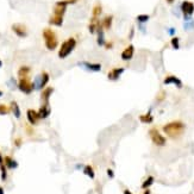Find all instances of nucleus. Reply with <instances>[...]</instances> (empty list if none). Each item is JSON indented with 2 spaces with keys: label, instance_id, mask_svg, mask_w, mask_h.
<instances>
[{
  "label": "nucleus",
  "instance_id": "f257e3e1",
  "mask_svg": "<svg viewBox=\"0 0 194 194\" xmlns=\"http://www.w3.org/2000/svg\"><path fill=\"white\" fill-rule=\"evenodd\" d=\"M69 4H74V1L72 0H62V1H57L56 5L54 7L53 16L50 17L49 23L51 25H56V26H61L63 23V16L64 12L67 10V6Z\"/></svg>",
  "mask_w": 194,
  "mask_h": 194
},
{
  "label": "nucleus",
  "instance_id": "f03ea898",
  "mask_svg": "<svg viewBox=\"0 0 194 194\" xmlns=\"http://www.w3.org/2000/svg\"><path fill=\"white\" fill-rule=\"evenodd\" d=\"M163 132L170 138H179L185 132V124L180 121L168 123L163 126Z\"/></svg>",
  "mask_w": 194,
  "mask_h": 194
},
{
  "label": "nucleus",
  "instance_id": "7ed1b4c3",
  "mask_svg": "<svg viewBox=\"0 0 194 194\" xmlns=\"http://www.w3.org/2000/svg\"><path fill=\"white\" fill-rule=\"evenodd\" d=\"M43 40H44V43H45V47H47L48 50H55L57 48V44H59L57 36L51 29L45 27L43 30Z\"/></svg>",
  "mask_w": 194,
  "mask_h": 194
},
{
  "label": "nucleus",
  "instance_id": "20e7f679",
  "mask_svg": "<svg viewBox=\"0 0 194 194\" xmlns=\"http://www.w3.org/2000/svg\"><path fill=\"white\" fill-rule=\"evenodd\" d=\"M75 47H76V40H75L74 37H70V38L66 40L62 43V45H61V48H60L59 57H60V59H66L67 56L70 55V53L75 49Z\"/></svg>",
  "mask_w": 194,
  "mask_h": 194
},
{
  "label": "nucleus",
  "instance_id": "39448f33",
  "mask_svg": "<svg viewBox=\"0 0 194 194\" xmlns=\"http://www.w3.org/2000/svg\"><path fill=\"white\" fill-rule=\"evenodd\" d=\"M149 136H150V138H151V141L154 143L155 145H157V147H163V145H166V138L160 134V131L157 130V129H150L149 130Z\"/></svg>",
  "mask_w": 194,
  "mask_h": 194
},
{
  "label": "nucleus",
  "instance_id": "423d86ee",
  "mask_svg": "<svg viewBox=\"0 0 194 194\" xmlns=\"http://www.w3.org/2000/svg\"><path fill=\"white\" fill-rule=\"evenodd\" d=\"M181 12L183 14L185 19H189L194 13V2L189 0H185L181 4Z\"/></svg>",
  "mask_w": 194,
  "mask_h": 194
},
{
  "label": "nucleus",
  "instance_id": "0eeeda50",
  "mask_svg": "<svg viewBox=\"0 0 194 194\" xmlns=\"http://www.w3.org/2000/svg\"><path fill=\"white\" fill-rule=\"evenodd\" d=\"M18 87L19 89L25 94H30L32 92V89L35 88L34 83H31V81L29 78H23L19 79V83H18Z\"/></svg>",
  "mask_w": 194,
  "mask_h": 194
},
{
  "label": "nucleus",
  "instance_id": "6e6552de",
  "mask_svg": "<svg viewBox=\"0 0 194 194\" xmlns=\"http://www.w3.org/2000/svg\"><path fill=\"white\" fill-rule=\"evenodd\" d=\"M135 55V47L132 44H129L121 54V57L123 61H130L132 60V57H134Z\"/></svg>",
  "mask_w": 194,
  "mask_h": 194
},
{
  "label": "nucleus",
  "instance_id": "1a4fd4ad",
  "mask_svg": "<svg viewBox=\"0 0 194 194\" xmlns=\"http://www.w3.org/2000/svg\"><path fill=\"white\" fill-rule=\"evenodd\" d=\"M163 83H164V85H174V86H176L177 88L182 87V81H181L177 76L172 75V74H169V75H167V76L164 78Z\"/></svg>",
  "mask_w": 194,
  "mask_h": 194
},
{
  "label": "nucleus",
  "instance_id": "9d476101",
  "mask_svg": "<svg viewBox=\"0 0 194 194\" xmlns=\"http://www.w3.org/2000/svg\"><path fill=\"white\" fill-rule=\"evenodd\" d=\"M124 68L121 67V68H113V69H111L108 73H107V79L111 81H117L119 78H121V75L124 73Z\"/></svg>",
  "mask_w": 194,
  "mask_h": 194
},
{
  "label": "nucleus",
  "instance_id": "9b49d317",
  "mask_svg": "<svg viewBox=\"0 0 194 194\" xmlns=\"http://www.w3.org/2000/svg\"><path fill=\"white\" fill-rule=\"evenodd\" d=\"M12 30H13V32L17 36H19V37H26L27 30L23 24H13L12 25Z\"/></svg>",
  "mask_w": 194,
  "mask_h": 194
},
{
  "label": "nucleus",
  "instance_id": "f8f14e48",
  "mask_svg": "<svg viewBox=\"0 0 194 194\" xmlns=\"http://www.w3.org/2000/svg\"><path fill=\"white\" fill-rule=\"evenodd\" d=\"M26 116H27V121H30V124L36 125V124L38 123L40 116H38V112H36L35 110H27Z\"/></svg>",
  "mask_w": 194,
  "mask_h": 194
},
{
  "label": "nucleus",
  "instance_id": "ddd939ff",
  "mask_svg": "<svg viewBox=\"0 0 194 194\" xmlns=\"http://www.w3.org/2000/svg\"><path fill=\"white\" fill-rule=\"evenodd\" d=\"M100 23H101V26L104 27L105 30H110L112 27V23H113V16L108 14L106 17H104L102 20H100Z\"/></svg>",
  "mask_w": 194,
  "mask_h": 194
},
{
  "label": "nucleus",
  "instance_id": "4468645a",
  "mask_svg": "<svg viewBox=\"0 0 194 194\" xmlns=\"http://www.w3.org/2000/svg\"><path fill=\"white\" fill-rule=\"evenodd\" d=\"M82 66L86 68L87 70L91 72H99L101 69L100 63H91V62H82Z\"/></svg>",
  "mask_w": 194,
  "mask_h": 194
},
{
  "label": "nucleus",
  "instance_id": "2eb2a0df",
  "mask_svg": "<svg viewBox=\"0 0 194 194\" xmlns=\"http://www.w3.org/2000/svg\"><path fill=\"white\" fill-rule=\"evenodd\" d=\"M102 13V6L100 4H97L92 10V19H98Z\"/></svg>",
  "mask_w": 194,
  "mask_h": 194
},
{
  "label": "nucleus",
  "instance_id": "dca6fc26",
  "mask_svg": "<svg viewBox=\"0 0 194 194\" xmlns=\"http://www.w3.org/2000/svg\"><path fill=\"white\" fill-rule=\"evenodd\" d=\"M48 82H49V74L47 72H43L42 75H40V85H38V88L43 89V88L47 86Z\"/></svg>",
  "mask_w": 194,
  "mask_h": 194
},
{
  "label": "nucleus",
  "instance_id": "f3484780",
  "mask_svg": "<svg viewBox=\"0 0 194 194\" xmlns=\"http://www.w3.org/2000/svg\"><path fill=\"white\" fill-rule=\"evenodd\" d=\"M49 114H50V107L48 106V104H44V105L40 108L38 116H40V118H47Z\"/></svg>",
  "mask_w": 194,
  "mask_h": 194
},
{
  "label": "nucleus",
  "instance_id": "a211bd4d",
  "mask_svg": "<svg viewBox=\"0 0 194 194\" xmlns=\"http://www.w3.org/2000/svg\"><path fill=\"white\" fill-rule=\"evenodd\" d=\"M140 121L142 123H145V124H150V123H153V121H154V117H153V114L150 113V112H147L145 114L140 116Z\"/></svg>",
  "mask_w": 194,
  "mask_h": 194
},
{
  "label": "nucleus",
  "instance_id": "6ab92c4d",
  "mask_svg": "<svg viewBox=\"0 0 194 194\" xmlns=\"http://www.w3.org/2000/svg\"><path fill=\"white\" fill-rule=\"evenodd\" d=\"M29 74H30V68L26 67V66L20 67L19 70H18V76H19V79H23V78H29Z\"/></svg>",
  "mask_w": 194,
  "mask_h": 194
},
{
  "label": "nucleus",
  "instance_id": "aec40b11",
  "mask_svg": "<svg viewBox=\"0 0 194 194\" xmlns=\"http://www.w3.org/2000/svg\"><path fill=\"white\" fill-rule=\"evenodd\" d=\"M54 88L53 87H48L45 88L43 92H42V100L44 101L45 104H48V100H49V97L51 95V93H53Z\"/></svg>",
  "mask_w": 194,
  "mask_h": 194
},
{
  "label": "nucleus",
  "instance_id": "412c9836",
  "mask_svg": "<svg viewBox=\"0 0 194 194\" xmlns=\"http://www.w3.org/2000/svg\"><path fill=\"white\" fill-rule=\"evenodd\" d=\"M4 161H5V164L7 166V168H10V169H13V168H17V166H18V163L16 162V161H13L10 156H6L5 159H4Z\"/></svg>",
  "mask_w": 194,
  "mask_h": 194
},
{
  "label": "nucleus",
  "instance_id": "4be33fe9",
  "mask_svg": "<svg viewBox=\"0 0 194 194\" xmlns=\"http://www.w3.org/2000/svg\"><path fill=\"white\" fill-rule=\"evenodd\" d=\"M154 181H155L154 176H148L147 179H145V181L142 183V188H143V189H148V188L154 183Z\"/></svg>",
  "mask_w": 194,
  "mask_h": 194
},
{
  "label": "nucleus",
  "instance_id": "5701e85b",
  "mask_svg": "<svg viewBox=\"0 0 194 194\" xmlns=\"http://www.w3.org/2000/svg\"><path fill=\"white\" fill-rule=\"evenodd\" d=\"M11 110H12V112H13L14 116H16L17 118H19L20 117V110H19L18 104H17L16 101H12V102H11Z\"/></svg>",
  "mask_w": 194,
  "mask_h": 194
},
{
  "label": "nucleus",
  "instance_id": "b1692460",
  "mask_svg": "<svg viewBox=\"0 0 194 194\" xmlns=\"http://www.w3.org/2000/svg\"><path fill=\"white\" fill-rule=\"evenodd\" d=\"M136 19H137L138 23L144 24V23H147L148 20L150 19V16H149V14H138V16L136 17Z\"/></svg>",
  "mask_w": 194,
  "mask_h": 194
},
{
  "label": "nucleus",
  "instance_id": "393cba45",
  "mask_svg": "<svg viewBox=\"0 0 194 194\" xmlns=\"http://www.w3.org/2000/svg\"><path fill=\"white\" fill-rule=\"evenodd\" d=\"M83 173L87 175V176H89L91 179H94V176H95L93 168L91 167V166H86V167H85V169H83Z\"/></svg>",
  "mask_w": 194,
  "mask_h": 194
},
{
  "label": "nucleus",
  "instance_id": "a878e982",
  "mask_svg": "<svg viewBox=\"0 0 194 194\" xmlns=\"http://www.w3.org/2000/svg\"><path fill=\"white\" fill-rule=\"evenodd\" d=\"M170 44H172V47L174 48L175 50H177L180 48V38L179 37H173L172 40H170Z\"/></svg>",
  "mask_w": 194,
  "mask_h": 194
},
{
  "label": "nucleus",
  "instance_id": "bb28decb",
  "mask_svg": "<svg viewBox=\"0 0 194 194\" xmlns=\"http://www.w3.org/2000/svg\"><path fill=\"white\" fill-rule=\"evenodd\" d=\"M8 112H10V108H8L6 105L1 104V105H0V114H7Z\"/></svg>",
  "mask_w": 194,
  "mask_h": 194
},
{
  "label": "nucleus",
  "instance_id": "cd10ccee",
  "mask_svg": "<svg viewBox=\"0 0 194 194\" xmlns=\"http://www.w3.org/2000/svg\"><path fill=\"white\" fill-rule=\"evenodd\" d=\"M164 98H166V92L164 91H161L160 93H159V95H157V101L161 102V100H163Z\"/></svg>",
  "mask_w": 194,
  "mask_h": 194
},
{
  "label": "nucleus",
  "instance_id": "c85d7f7f",
  "mask_svg": "<svg viewBox=\"0 0 194 194\" xmlns=\"http://www.w3.org/2000/svg\"><path fill=\"white\" fill-rule=\"evenodd\" d=\"M104 47L106 48V49H111V48H113V43L112 42H107V43H105Z\"/></svg>",
  "mask_w": 194,
  "mask_h": 194
},
{
  "label": "nucleus",
  "instance_id": "c756f323",
  "mask_svg": "<svg viewBox=\"0 0 194 194\" xmlns=\"http://www.w3.org/2000/svg\"><path fill=\"white\" fill-rule=\"evenodd\" d=\"M107 175H108V176H110V177L112 179V177H113V176H114L113 170H112V169H107Z\"/></svg>",
  "mask_w": 194,
  "mask_h": 194
},
{
  "label": "nucleus",
  "instance_id": "7c9ffc66",
  "mask_svg": "<svg viewBox=\"0 0 194 194\" xmlns=\"http://www.w3.org/2000/svg\"><path fill=\"white\" fill-rule=\"evenodd\" d=\"M124 194H134V193H131L129 189H125V191H124Z\"/></svg>",
  "mask_w": 194,
  "mask_h": 194
},
{
  "label": "nucleus",
  "instance_id": "2f4dec72",
  "mask_svg": "<svg viewBox=\"0 0 194 194\" xmlns=\"http://www.w3.org/2000/svg\"><path fill=\"white\" fill-rule=\"evenodd\" d=\"M174 32H175V30H174V29H169V34H172V35H173V34H174Z\"/></svg>",
  "mask_w": 194,
  "mask_h": 194
},
{
  "label": "nucleus",
  "instance_id": "473e14b6",
  "mask_svg": "<svg viewBox=\"0 0 194 194\" xmlns=\"http://www.w3.org/2000/svg\"><path fill=\"white\" fill-rule=\"evenodd\" d=\"M166 1H167L168 4H170V5H172V4H173V2H174L175 0H166Z\"/></svg>",
  "mask_w": 194,
  "mask_h": 194
},
{
  "label": "nucleus",
  "instance_id": "72a5a7b5",
  "mask_svg": "<svg viewBox=\"0 0 194 194\" xmlns=\"http://www.w3.org/2000/svg\"><path fill=\"white\" fill-rule=\"evenodd\" d=\"M143 194H150V191H149V188H148V189H145V192H144Z\"/></svg>",
  "mask_w": 194,
  "mask_h": 194
},
{
  "label": "nucleus",
  "instance_id": "f704fd0d",
  "mask_svg": "<svg viewBox=\"0 0 194 194\" xmlns=\"http://www.w3.org/2000/svg\"><path fill=\"white\" fill-rule=\"evenodd\" d=\"M16 144H17V145H19V144H20V140H19V138L16 141Z\"/></svg>",
  "mask_w": 194,
  "mask_h": 194
},
{
  "label": "nucleus",
  "instance_id": "c9c22d12",
  "mask_svg": "<svg viewBox=\"0 0 194 194\" xmlns=\"http://www.w3.org/2000/svg\"><path fill=\"white\" fill-rule=\"evenodd\" d=\"M0 194H4V189L0 187Z\"/></svg>",
  "mask_w": 194,
  "mask_h": 194
},
{
  "label": "nucleus",
  "instance_id": "e433bc0d",
  "mask_svg": "<svg viewBox=\"0 0 194 194\" xmlns=\"http://www.w3.org/2000/svg\"><path fill=\"white\" fill-rule=\"evenodd\" d=\"M1 64H2V62H1V60H0V67H1Z\"/></svg>",
  "mask_w": 194,
  "mask_h": 194
},
{
  "label": "nucleus",
  "instance_id": "4c0bfd02",
  "mask_svg": "<svg viewBox=\"0 0 194 194\" xmlns=\"http://www.w3.org/2000/svg\"><path fill=\"white\" fill-rule=\"evenodd\" d=\"M1 95H2V92H1V91H0V97H1Z\"/></svg>",
  "mask_w": 194,
  "mask_h": 194
},
{
  "label": "nucleus",
  "instance_id": "58836bf2",
  "mask_svg": "<svg viewBox=\"0 0 194 194\" xmlns=\"http://www.w3.org/2000/svg\"><path fill=\"white\" fill-rule=\"evenodd\" d=\"M72 1H74V2H76V1H78V0H72Z\"/></svg>",
  "mask_w": 194,
  "mask_h": 194
}]
</instances>
